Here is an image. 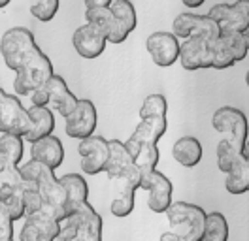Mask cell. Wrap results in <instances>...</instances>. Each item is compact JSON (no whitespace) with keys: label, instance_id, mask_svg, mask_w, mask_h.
Instances as JSON below:
<instances>
[{"label":"cell","instance_id":"20","mask_svg":"<svg viewBox=\"0 0 249 241\" xmlns=\"http://www.w3.org/2000/svg\"><path fill=\"white\" fill-rule=\"evenodd\" d=\"M132 166H134V158L128 153L124 141H121V139H109V160L108 166H106V172H104L108 175V179H119Z\"/></svg>","mask_w":249,"mask_h":241},{"label":"cell","instance_id":"27","mask_svg":"<svg viewBox=\"0 0 249 241\" xmlns=\"http://www.w3.org/2000/svg\"><path fill=\"white\" fill-rule=\"evenodd\" d=\"M19 172H21V177L27 183L29 189H38V185L42 181H46L47 177H53L55 175V170L49 168L47 164L40 162V160H27L19 166Z\"/></svg>","mask_w":249,"mask_h":241},{"label":"cell","instance_id":"24","mask_svg":"<svg viewBox=\"0 0 249 241\" xmlns=\"http://www.w3.org/2000/svg\"><path fill=\"white\" fill-rule=\"evenodd\" d=\"M76 211L81 215V230L74 241H102V217L93 209V206L85 202Z\"/></svg>","mask_w":249,"mask_h":241},{"label":"cell","instance_id":"36","mask_svg":"<svg viewBox=\"0 0 249 241\" xmlns=\"http://www.w3.org/2000/svg\"><path fill=\"white\" fill-rule=\"evenodd\" d=\"M79 230H81V215L76 211L74 215H70L66 221L61 223V232L57 241H74L78 238Z\"/></svg>","mask_w":249,"mask_h":241},{"label":"cell","instance_id":"34","mask_svg":"<svg viewBox=\"0 0 249 241\" xmlns=\"http://www.w3.org/2000/svg\"><path fill=\"white\" fill-rule=\"evenodd\" d=\"M236 64V59L231 55V51L225 47L221 38H215L212 42V68L213 70H227Z\"/></svg>","mask_w":249,"mask_h":241},{"label":"cell","instance_id":"3","mask_svg":"<svg viewBox=\"0 0 249 241\" xmlns=\"http://www.w3.org/2000/svg\"><path fill=\"white\" fill-rule=\"evenodd\" d=\"M212 124H213V130L221 136V139H227L238 149H244L248 141L249 122L242 109L232 107V105H223L215 109L212 117Z\"/></svg>","mask_w":249,"mask_h":241},{"label":"cell","instance_id":"19","mask_svg":"<svg viewBox=\"0 0 249 241\" xmlns=\"http://www.w3.org/2000/svg\"><path fill=\"white\" fill-rule=\"evenodd\" d=\"M31 156L34 160H40L47 164L49 168L57 170L64 160V147L62 141L57 136H47L44 139L32 143L31 147Z\"/></svg>","mask_w":249,"mask_h":241},{"label":"cell","instance_id":"44","mask_svg":"<svg viewBox=\"0 0 249 241\" xmlns=\"http://www.w3.org/2000/svg\"><path fill=\"white\" fill-rule=\"evenodd\" d=\"M248 34H249V30H248Z\"/></svg>","mask_w":249,"mask_h":241},{"label":"cell","instance_id":"43","mask_svg":"<svg viewBox=\"0 0 249 241\" xmlns=\"http://www.w3.org/2000/svg\"><path fill=\"white\" fill-rule=\"evenodd\" d=\"M246 83H248V87H249V70H248V74H246Z\"/></svg>","mask_w":249,"mask_h":241},{"label":"cell","instance_id":"32","mask_svg":"<svg viewBox=\"0 0 249 241\" xmlns=\"http://www.w3.org/2000/svg\"><path fill=\"white\" fill-rule=\"evenodd\" d=\"M109 8L124 29L128 32H134L136 25H138V15H136L134 4L130 0H113V4Z\"/></svg>","mask_w":249,"mask_h":241},{"label":"cell","instance_id":"14","mask_svg":"<svg viewBox=\"0 0 249 241\" xmlns=\"http://www.w3.org/2000/svg\"><path fill=\"white\" fill-rule=\"evenodd\" d=\"M106 44H108V40H106L104 32L89 23H83L72 34V45L81 59H98L104 53Z\"/></svg>","mask_w":249,"mask_h":241},{"label":"cell","instance_id":"30","mask_svg":"<svg viewBox=\"0 0 249 241\" xmlns=\"http://www.w3.org/2000/svg\"><path fill=\"white\" fill-rule=\"evenodd\" d=\"M202 241H229V223L221 211L208 213Z\"/></svg>","mask_w":249,"mask_h":241},{"label":"cell","instance_id":"28","mask_svg":"<svg viewBox=\"0 0 249 241\" xmlns=\"http://www.w3.org/2000/svg\"><path fill=\"white\" fill-rule=\"evenodd\" d=\"M225 189L229 194L234 196L249 192V162L246 158H242V162L236 166L232 172L227 173Z\"/></svg>","mask_w":249,"mask_h":241},{"label":"cell","instance_id":"12","mask_svg":"<svg viewBox=\"0 0 249 241\" xmlns=\"http://www.w3.org/2000/svg\"><path fill=\"white\" fill-rule=\"evenodd\" d=\"M96 122H98V113L94 104L89 98H79V104L74 109V113L68 119H64V130L68 138L81 141L85 138L94 136Z\"/></svg>","mask_w":249,"mask_h":241},{"label":"cell","instance_id":"13","mask_svg":"<svg viewBox=\"0 0 249 241\" xmlns=\"http://www.w3.org/2000/svg\"><path fill=\"white\" fill-rule=\"evenodd\" d=\"M61 223L49 213L27 215L19 230V241H57Z\"/></svg>","mask_w":249,"mask_h":241},{"label":"cell","instance_id":"11","mask_svg":"<svg viewBox=\"0 0 249 241\" xmlns=\"http://www.w3.org/2000/svg\"><path fill=\"white\" fill-rule=\"evenodd\" d=\"M145 49L149 53L151 60L159 68H168L179 60V49L181 42L174 32L166 30H157L151 32L145 40Z\"/></svg>","mask_w":249,"mask_h":241},{"label":"cell","instance_id":"22","mask_svg":"<svg viewBox=\"0 0 249 241\" xmlns=\"http://www.w3.org/2000/svg\"><path fill=\"white\" fill-rule=\"evenodd\" d=\"M202 143L195 138V136H183L179 138L174 147H172V156L174 160L183 168H195V166L200 164L202 160Z\"/></svg>","mask_w":249,"mask_h":241},{"label":"cell","instance_id":"23","mask_svg":"<svg viewBox=\"0 0 249 241\" xmlns=\"http://www.w3.org/2000/svg\"><path fill=\"white\" fill-rule=\"evenodd\" d=\"M25 138L0 132V168H19L25 155Z\"/></svg>","mask_w":249,"mask_h":241},{"label":"cell","instance_id":"18","mask_svg":"<svg viewBox=\"0 0 249 241\" xmlns=\"http://www.w3.org/2000/svg\"><path fill=\"white\" fill-rule=\"evenodd\" d=\"M47 92H49V100H51V104H53V109L61 115L62 119H68L79 104V98L72 90L68 89L64 77H61V75H57V74L49 79V83H47Z\"/></svg>","mask_w":249,"mask_h":241},{"label":"cell","instance_id":"4","mask_svg":"<svg viewBox=\"0 0 249 241\" xmlns=\"http://www.w3.org/2000/svg\"><path fill=\"white\" fill-rule=\"evenodd\" d=\"M31 130V113L17 98V94H10L0 90V132L4 134L25 136Z\"/></svg>","mask_w":249,"mask_h":241},{"label":"cell","instance_id":"26","mask_svg":"<svg viewBox=\"0 0 249 241\" xmlns=\"http://www.w3.org/2000/svg\"><path fill=\"white\" fill-rule=\"evenodd\" d=\"M25 190L23 187H0V207L8 211L14 221L25 219Z\"/></svg>","mask_w":249,"mask_h":241},{"label":"cell","instance_id":"10","mask_svg":"<svg viewBox=\"0 0 249 241\" xmlns=\"http://www.w3.org/2000/svg\"><path fill=\"white\" fill-rule=\"evenodd\" d=\"M142 189L147 190V207L153 213H166L172 204V181L159 170L142 172Z\"/></svg>","mask_w":249,"mask_h":241},{"label":"cell","instance_id":"40","mask_svg":"<svg viewBox=\"0 0 249 241\" xmlns=\"http://www.w3.org/2000/svg\"><path fill=\"white\" fill-rule=\"evenodd\" d=\"M159 241H179L178 240V236L174 234V232H164V234H160V238H159Z\"/></svg>","mask_w":249,"mask_h":241},{"label":"cell","instance_id":"31","mask_svg":"<svg viewBox=\"0 0 249 241\" xmlns=\"http://www.w3.org/2000/svg\"><path fill=\"white\" fill-rule=\"evenodd\" d=\"M221 42L231 51L236 62L244 60L249 53V34L248 32H221Z\"/></svg>","mask_w":249,"mask_h":241},{"label":"cell","instance_id":"15","mask_svg":"<svg viewBox=\"0 0 249 241\" xmlns=\"http://www.w3.org/2000/svg\"><path fill=\"white\" fill-rule=\"evenodd\" d=\"M179 64L187 72L212 68V42L204 38H189L181 42Z\"/></svg>","mask_w":249,"mask_h":241},{"label":"cell","instance_id":"42","mask_svg":"<svg viewBox=\"0 0 249 241\" xmlns=\"http://www.w3.org/2000/svg\"><path fill=\"white\" fill-rule=\"evenodd\" d=\"M10 2H12V0H0V8H6Z\"/></svg>","mask_w":249,"mask_h":241},{"label":"cell","instance_id":"25","mask_svg":"<svg viewBox=\"0 0 249 241\" xmlns=\"http://www.w3.org/2000/svg\"><path fill=\"white\" fill-rule=\"evenodd\" d=\"M61 183L64 187V192H66V200H68V206L72 215L76 213L81 204L87 202L89 198V185L87 181L83 179V175L79 173H66L61 177Z\"/></svg>","mask_w":249,"mask_h":241},{"label":"cell","instance_id":"1","mask_svg":"<svg viewBox=\"0 0 249 241\" xmlns=\"http://www.w3.org/2000/svg\"><path fill=\"white\" fill-rule=\"evenodd\" d=\"M44 51L36 44L34 34L25 27H14L6 30L0 38V55L8 70L21 72L34 59H38Z\"/></svg>","mask_w":249,"mask_h":241},{"label":"cell","instance_id":"38","mask_svg":"<svg viewBox=\"0 0 249 241\" xmlns=\"http://www.w3.org/2000/svg\"><path fill=\"white\" fill-rule=\"evenodd\" d=\"M85 10L87 8H109L113 4V0H83Z\"/></svg>","mask_w":249,"mask_h":241},{"label":"cell","instance_id":"35","mask_svg":"<svg viewBox=\"0 0 249 241\" xmlns=\"http://www.w3.org/2000/svg\"><path fill=\"white\" fill-rule=\"evenodd\" d=\"M61 2L59 0H32L31 14L34 19H38L40 23H49L53 21V17L59 12Z\"/></svg>","mask_w":249,"mask_h":241},{"label":"cell","instance_id":"21","mask_svg":"<svg viewBox=\"0 0 249 241\" xmlns=\"http://www.w3.org/2000/svg\"><path fill=\"white\" fill-rule=\"evenodd\" d=\"M31 113V130L25 136V139L29 143H36L40 139H44L47 136H53L55 130V115L49 107H38L32 105L29 109Z\"/></svg>","mask_w":249,"mask_h":241},{"label":"cell","instance_id":"6","mask_svg":"<svg viewBox=\"0 0 249 241\" xmlns=\"http://www.w3.org/2000/svg\"><path fill=\"white\" fill-rule=\"evenodd\" d=\"M53 64L46 53H42L38 59H34L21 72L16 74L14 79V89H16L17 96H29L31 98L32 92L40 89H46L49 79L53 77Z\"/></svg>","mask_w":249,"mask_h":241},{"label":"cell","instance_id":"41","mask_svg":"<svg viewBox=\"0 0 249 241\" xmlns=\"http://www.w3.org/2000/svg\"><path fill=\"white\" fill-rule=\"evenodd\" d=\"M242 155H244V158L249 162V138H248V141H246V145H244V149H242Z\"/></svg>","mask_w":249,"mask_h":241},{"label":"cell","instance_id":"17","mask_svg":"<svg viewBox=\"0 0 249 241\" xmlns=\"http://www.w3.org/2000/svg\"><path fill=\"white\" fill-rule=\"evenodd\" d=\"M168 122L166 117H149V119H140L138 126L134 128V132L128 136V139L124 141L128 153L138 149L142 145H157L159 139L166 134Z\"/></svg>","mask_w":249,"mask_h":241},{"label":"cell","instance_id":"39","mask_svg":"<svg viewBox=\"0 0 249 241\" xmlns=\"http://www.w3.org/2000/svg\"><path fill=\"white\" fill-rule=\"evenodd\" d=\"M185 8H200L206 0H181Z\"/></svg>","mask_w":249,"mask_h":241},{"label":"cell","instance_id":"2","mask_svg":"<svg viewBox=\"0 0 249 241\" xmlns=\"http://www.w3.org/2000/svg\"><path fill=\"white\" fill-rule=\"evenodd\" d=\"M164 215L170 224V232H174L179 241H202L208 213L200 206L174 202Z\"/></svg>","mask_w":249,"mask_h":241},{"label":"cell","instance_id":"16","mask_svg":"<svg viewBox=\"0 0 249 241\" xmlns=\"http://www.w3.org/2000/svg\"><path fill=\"white\" fill-rule=\"evenodd\" d=\"M85 23L102 30L109 44H123L130 34L119 23V19L113 15L111 8H87L85 10Z\"/></svg>","mask_w":249,"mask_h":241},{"label":"cell","instance_id":"29","mask_svg":"<svg viewBox=\"0 0 249 241\" xmlns=\"http://www.w3.org/2000/svg\"><path fill=\"white\" fill-rule=\"evenodd\" d=\"M215 155H217L219 170H221L223 173L232 172L234 168L242 162V158H244L242 149H238L236 145H232V143H231V141H227V139H219Z\"/></svg>","mask_w":249,"mask_h":241},{"label":"cell","instance_id":"33","mask_svg":"<svg viewBox=\"0 0 249 241\" xmlns=\"http://www.w3.org/2000/svg\"><path fill=\"white\" fill-rule=\"evenodd\" d=\"M168 111V102L162 94H149L140 107V119H149V117H166Z\"/></svg>","mask_w":249,"mask_h":241},{"label":"cell","instance_id":"37","mask_svg":"<svg viewBox=\"0 0 249 241\" xmlns=\"http://www.w3.org/2000/svg\"><path fill=\"white\" fill-rule=\"evenodd\" d=\"M14 219L4 207H0V241L14 240Z\"/></svg>","mask_w":249,"mask_h":241},{"label":"cell","instance_id":"7","mask_svg":"<svg viewBox=\"0 0 249 241\" xmlns=\"http://www.w3.org/2000/svg\"><path fill=\"white\" fill-rule=\"evenodd\" d=\"M172 32L183 40L204 38L208 42H213L215 38L221 36L217 23L210 15L193 14V12H183V14L178 15L172 23Z\"/></svg>","mask_w":249,"mask_h":241},{"label":"cell","instance_id":"8","mask_svg":"<svg viewBox=\"0 0 249 241\" xmlns=\"http://www.w3.org/2000/svg\"><path fill=\"white\" fill-rule=\"evenodd\" d=\"M78 153L81 158V172L85 175H96L106 172L109 160V139L102 136H91L78 143Z\"/></svg>","mask_w":249,"mask_h":241},{"label":"cell","instance_id":"5","mask_svg":"<svg viewBox=\"0 0 249 241\" xmlns=\"http://www.w3.org/2000/svg\"><path fill=\"white\" fill-rule=\"evenodd\" d=\"M138 189H142V172L134 164L119 179L113 181V198L109 206L113 217L124 219L134 211V196Z\"/></svg>","mask_w":249,"mask_h":241},{"label":"cell","instance_id":"9","mask_svg":"<svg viewBox=\"0 0 249 241\" xmlns=\"http://www.w3.org/2000/svg\"><path fill=\"white\" fill-rule=\"evenodd\" d=\"M208 15L217 23L221 32L249 30V0H236L234 4H215Z\"/></svg>","mask_w":249,"mask_h":241}]
</instances>
